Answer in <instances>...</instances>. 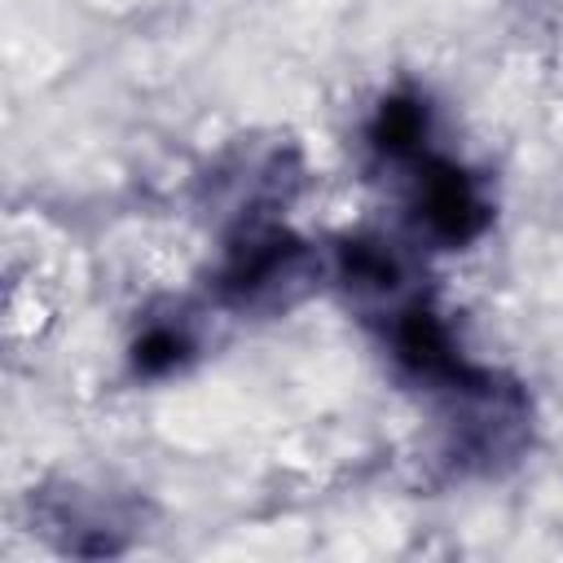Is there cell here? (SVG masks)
Instances as JSON below:
<instances>
[{"instance_id": "6da1fadb", "label": "cell", "mask_w": 563, "mask_h": 563, "mask_svg": "<svg viewBox=\"0 0 563 563\" xmlns=\"http://www.w3.org/2000/svg\"><path fill=\"white\" fill-rule=\"evenodd\" d=\"M330 264L282 216H255L220 229V255L211 264V299L238 317H282L303 303Z\"/></svg>"}, {"instance_id": "7a4b0ae2", "label": "cell", "mask_w": 563, "mask_h": 563, "mask_svg": "<svg viewBox=\"0 0 563 563\" xmlns=\"http://www.w3.org/2000/svg\"><path fill=\"white\" fill-rule=\"evenodd\" d=\"M431 396L440 405V457L453 475L493 479L532 449V396L519 378L475 361Z\"/></svg>"}, {"instance_id": "3957f363", "label": "cell", "mask_w": 563, "mask_h": 563, "mask_svg": "<svg viewBox=\"0 0 563 563\" xmlns=\"http://www.w3.org/2000/svg\"><path fill=\"white\" fill-rule=\"evenodd\" d=\"M391 172H400L405 216H409V229L418 242H427L435 251H462L493 229L497 207H493L484 176L471 172L466 163L449 158L444 150L427 145L422 154H413L409 163H400Z\"/></svg>"}, {"instance_id": "277c9868", "label": "cell", "mask_w": 563, "mask_h": 563, "mask_svg": "<svg viewBox=\"0 0 563 563\" xmlns=\"http://www.w3.org/2000/svg\"><path fill=\"white\" fill-rule=\"evenodd\" d=\"M145 497L84 479L44 484L40 493H31V523L62 554H119L145 532Z\"/></svg>"}, {"instance_id": "5b68a950", "label": "cell", "mask_w": 563, "mask_h": 563, "mask_svg": "<svg viewBox=\"0 0 563 563\" xmlns=\"http://www.w3.org/2000/svg\"><path fill=\"white\" fill-rule=\"evenodd\" d=\"M303 185V163L290 141L233 145L220 167L202 180V207L216 211L220 229L255 216H282Z\"/></svg>"}, {"instance_id": "8992f818", "label": "cell", "mask_w": 563, "mask_h": 563, "mask_svg": "<svg viewBox=\"0 0 563 563\" xmlns=\"http://www.w3.org/2000/svg\"><path fill=\"white\" fill-rule=\"evenodd\" d=\"M330 282L361 312V321H378L427 286L405 246L383 233H343L330 251Z\"/></svg>"}, {"instance_id": "52a82bcc", "label": "cell", "mask_w": 563, "mask_h": 563, "mask_svg": "<svg viewBox=\"0 0 563 563\" xmlns=\"http://www.w3.org/2000/svg\"><path fill=\"white\" fill-rule=\"evenodd\" d=\"M198 352H202L198 317L185 303H167L136 321L132 343H128V365L136 378L158 383V378L185 374L198 361Z\"/></svg>"}, {"instance_id": "ba28073f", "label": "cell", "mask_w": 563, "mask_h": 563, "mask_svg": "<svg viewBox=\"0 0 563 563\" xmlns=\"http://www.w3.org/2000/svg\"><path fill=\"white\" fill-rule=\"evenodd\" d=\"M435 136L431 123V101L418 88H391L378 97L369 123H365V150L374 154L378 167H400L413 154H422Z\"/></svg>"}]
</instances>
